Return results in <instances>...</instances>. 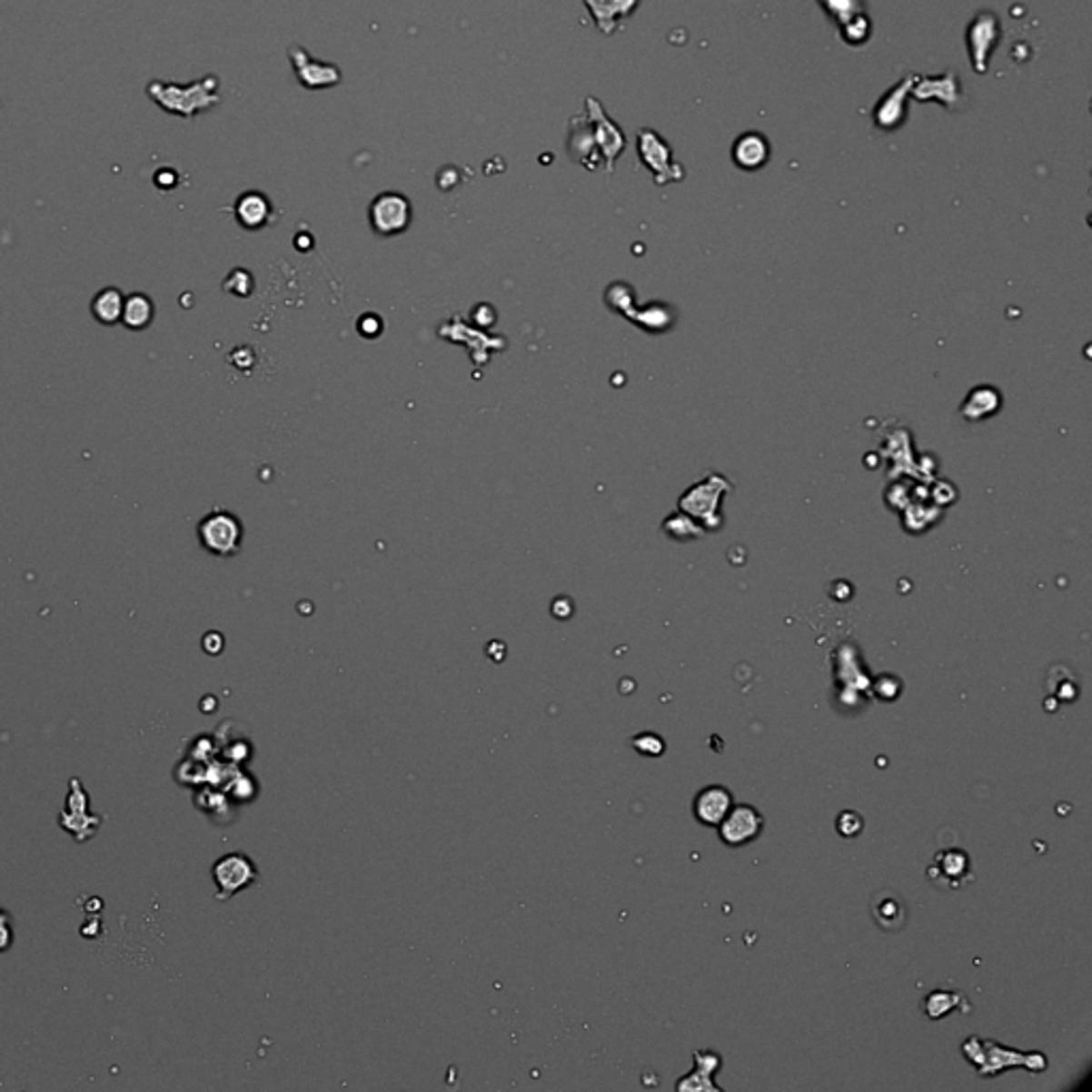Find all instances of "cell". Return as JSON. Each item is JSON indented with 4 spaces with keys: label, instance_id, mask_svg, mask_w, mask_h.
Listing matches in <instances>:
<instances>
[{
    "label": "cell",
    "instance_id": "6da1fadb",
    "mask_svg": "<svg viewBox=\"0 0 1092 1092\" xmlns=\"http://www.w3.org/2000/svg\"><path fill=\"white\" fill-rule=\"evenodd\" d=\"M196 533H199L201 546L210 555L233 557L239 553V546H242L243 527L242 521L229 511H213L201 519Z\"/></svg>",
    "mask_w": 1092,
    "mask_h": 1092
},
{
    "label": "cell",
    "instance_id": "7a4b0ae2",
    "mask_svg": "<svg viewBox=\"0 0 1092 1092\" xmlns=\"http://www.w3.org/2000/svg\"><path fill=\"white\" fill-rule=\"evenodd\" d=\"M636 147L640 163L653 174L655 184H670L683 180L685 171L674 161L670 145L653 128H640L636 134Z\"/></svg>",
    "mask_w": 1092,
    "mask_h": 1092
},
{
    "label": "cell",
    "instance_id": "3957f363",
    "mask_svg": "<svg viewBox=\"0 0 1092 1092\" xmlns=\"http://www.w3.org/2000/svg\"><path fill=\"white\" fill-rule=\"evenodd\" d=\"M585 115H587L589 124H591L595 145H598L600 156H602V161H604V167L609 174H612L617 158L623 154L625 145H628V141H625V133L619 128L617 122L604 112L602 103H600L595 96H587Z\"/></svg>",
    "mask_w": 1092,
    "mask_h": 1092
},
{
    "label": "cell",
    "instance_id": "277c9868",
    "mask_svg": "<svg viewBox=\"0 0 1092 1092\" xmlns=\"http://www.w3.org/2000/svg\"><path fill=\"white\" fill-rule=\"evenodd\" d=\"M998 41H1001V22H998L997 14L981 11V14L975 15L967 28V47L973 69L981 73V75L988 71L992 52L997 49Z\"/></svg>",
    "mask_w": 1092,
    "mask_h": 1092
},
{
    "label": "cell",
    "instance_id": "5b68a950",
    "mask_svg": "<svg viewBox=\"0 0 1092 1092\" xmlns=\"http://www.w3.org/2000/svg\"><path fill=\"white\" fill-rule=\"evenodd\" d=\"M412 223V205L400 193H380L370 205V224L378 235H400Z\"/></svg>",
    "mask_w": 1092,
    "mask_h": 1092
},
{
    "label": "cell",
    "instance_id": "8992f818",
    "mask_svg": "<svg viewBox=\"0 0 1092 1092\" xmlns=\"http://www.w3.org/2000/svg\"><path fill=\"white\" fill-rule=\"evenodd\" d=\"M288 60H291L294 77L303 85L305 90H327L335 88L342 82L340 66L333 63H324L312 56V54L299 43H293L288 47Z\"/></svg>",
    "mask_w": 1092,
    "mask_h": 1092
},
{
    "label": "cell",
    "instance_id": "52a82bcc",
    "mask_svg": "<svg viewBox=\"0 0 1092 1092\" xmlns=\"http://www.w3.org/2000/svg\"><path fill=\"white\" fill-rule=\"evenodd\" d=\"M60 826L71 832L79 843L94 837L101 826V818L88 813V791L84 789L77 777L69 781V796H66V809L60 813Z\"/></svg>",
    "mask_w": 1092,
    "mask_h": 1092
},
{
    "label": "cell",
    "instance_id": "ba28073f",
    "mask_svg": "<svg viewBox=\"0 0 1092 1092\" xmlns=\"http://www.w3.org/2000/svg\"><path fill=\"white\" fill-rule=\"evenodd\" d=\"M164 94L171 98H161V105L171 101L174 103V105H169L171 112L193 118L196 112H204V109L218 103V79L205 77L201 82L186 85V88H164Z\"/></svg>",
    "mask_w": 1092,
    "mask_h": 1092
},
{
    "label": "cell",
    "instance_id": "9c48e42d",
    "mask_svg": "<svg viewBox=\"0 0 1092 1092\" xmlns=\"http://www.w3.org/2000/svg\"><path fill=\"white\" fill-rule=\"evenodd\" d=\"M913 82H916V75L911 73V75L900 79V82L894 85V88L889 90L879 103H877L873 109V122L879 131L892 133V131H898V128L905 124L907 96L911 94Z\"/></svg>",
    "mask_w": 1092,
    "mask_h": 1092
},
{
    "label": "cell",
    "instance_id": "30bf717a",
    "mask_svg": "<svg viewBox=\"0 0 1092 1092\" xmlns=\"http://www.w3.org/2000/svg\"><path fill=\"white\" fill-rule=\"evenodd\" d=\"M212 875L218 886V898H229L231 894L243 889V886H248L256 877L253 862L242 854H229L220 858V860L213 864Z\"/></svg>",
    "mask_w": 1092,
    "mask_h": 1092
},
{
    "label": "cell",
    "instance_id": "8fae6325",
    "mask_svg": "<svg viewBox=\"0 0 1092 1092\" xmlns=\"http://www.w3.org/2000/svg\"><path fill=\"white\" fill-rule=\"evenodd\" d=\"M568 152L570 158H574L576 163L582 164V167L589 171L600 169L604 164L598 145H595L591 124H589L587 115H574V118H570Z\"/></svg>",
    "mask_w": 1092,
    "mask_h": 1092
},
{
    "label": "cell",
    "instance_id": "7c38bea8",
    "mask_svg": "<svg viewBox=\"0 0 1092 1092\" xmlns=\"http://www.w3.org/2000/svg\"><path fill=\"white\" fill-rule=\"evenodd\" d=\"M911 94L913 98H918V101H938L941 105L952 109L954 103H958L962 98L960 79L958 75H954L952 71L941 73V75H916Z\"/></svg>",
    "mask_w": 1092,
    "mask_h": 1092
},
{
    "label": "cell",
    "instance_id": "4fadbf2b",
    "mask_svg": "<svg viewBox=\"0 0 1092 1092\" xmlns=\"http://www.w3.org/2000/svg\"><path fill=\"white\" fill-rule=\"evenodd\" d=\"M732 161L742 171H758L770 161V141L758 131H747L732 144Z\"/></svg>",
    "mask_w": 1092,
    "mask_h": 1092
},
{
    "label": "cell",
    "instance_id": "5bb4252c",
    "mask_svg": "<svg viewBox=\"0 0 1092 1092\" xmlns=\"http://www.w3.org/2000/svg\"><path fill=\"white\" fill-rule=\"evenodd\" d=\"M721 839L728 845H745L751 839L758 837L759 828H762V818L756 809L751 807H736L721 819Z\"/></svg>",
    "mask_w": 1092,
    "mask_h": 1092
},
{
    "label": "cell",
    "instance_id": "9a60e30c",
    "mask_svg": "<svg viewBox=\"0 0 1092 1092\" xmlns=\"http://www.w3.org/2000/svg\"><path fill=\"white\" fill-rule=\"evenodd\" d=\"M602 35L617 33L623 20L634 14L640 0H582Z\"/></svg>",
    "mask_w": 1092,
    "mask_h": 1092
},
{
    "label": "cell",
    "instance_id": "2e32d148",
    "mask_svg": "<svg viewBox=\"0 0 1092 1092\" xmlns=\"http://www.w3.org/2000/svg\"><path fill=\"white\" fill-rule=\"evenodd\" d=\"M870 913H873L875 924L886 932H898L907 924V907L903 898L889 889L875 894L870 900Z\"/></svg>",
    "mask_w": 1092,
    "mask_h": 1092
},
{
    "label": "cell",
    "instance_id": "e0dca14e",
    "mask_svg": "<svg viewBox=\"0 0 1092 1092\" xmlns=\"http://www.w3.org/2000/svg\"><path fill=\"white\" fill-rule=\"evenodd\" d=\"M732 805V794H730L726 788H721V785H709V788H704L700 794L696 796L693 811H696V818L700 819L702 824L720 826L721 819L730 813Z\"/></svg>",
    "mask_w": 1092,
    "mask_h": 1092
},
{
    "label": "cell",
    "instance_id": "ac0fdd59",
    "mask_svg": "<svg viewBox=\"0 0 1092 1092\" xmlns=\"http://www.w3.org/2000/svg\"><path fill=\"white\" fill-rule=\"evenodd\" d=\"M272 216V204L263 193H243L235 204L237 223L248 231H256L267 224Z\"/></svg>",
    "mask_w": 1092,
    "mask_h": 1092
},
{
    "label": "cell",
    "instance_id": "d6986e66",
    "mask_svg": "<svg viewBox=\"0 0 1092 1092\" xmlns=\"http://www.w3.org/2000/svg\"><path fill=\"white\" fill-rule=\"evenodd\" d=\"M122 310H124V294L115 286L98 291L90 303L92 316L103 327H115V324L122 323Z\"/></svg>",
    "mask_w": 1092,
    "mask_h": 1092
},
{
    "label": "cell",
    "instance_id": "ffe728a7",
    "mask_svg": "<svg viewBox=\"0 0 1092 1092\" xmlns=\"http://www.w3.org/2000/svg\"><path fill=\"white\" fill-rule=\"evenodd\" d=\"M154 303L145 293H133L124 299L122 310V324L131 331H144L154 321Z\"/></svg>",
    "mask_w": 1092,
    "mask_h": 1092
},
{
    "label": "cell",
    "instance_id": "44dd1931",
    "mask_svg": "<svg viewBox=\"0 0 1092 1092\" xmlns=\"http://www.w3.org/2000/svg\"><path fill=\"white\" fill-rule=\"evenodd\" d=\"M818 3L824 7L828 17H830L837 26L851 20V17L858 14H867L864 0H818Z\"/></svg>",
    "mask_w": 1092,
    "mask_h": 1092
},
{
    "label": "cell",
    "instance_id": "7402d4cb",
    "mask_svg": "<svg viewBox=\"0 0 1092 1092\" xmlns=\"http://www.w3.org/2000/svg\"><path fill=\"white\" fill-rule=\"evenodd\" d=\"M839 30H840V36H843L845 43H849V45H862V43H867L870 39L873 24H870L867 14H858L851 17V20L840 24Z\"/></svg>",
    "mask_w": 1092,
    "mask_h": 1092
},
{
    "label": "cell",
    "instance_id": "603a6c76",
    "mask_svg": "<svg viewBox=\"0 0 1092 1092\" xmlns=\"http://www.w3.org/2000/svg\"><path fill=\"white\" fill-rule=\"evenodd\" d=\"M14 918H11L9 911H5L3 907H0V954L7 952V949L14 946Z\"/></svg>",
    "mask_w": 1092,
    "mask_h": 1092
}]
</instances>
